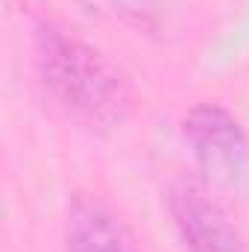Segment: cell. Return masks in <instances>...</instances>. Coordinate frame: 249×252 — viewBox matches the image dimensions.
I'll use <instances>...</instances> for the list:
<instances>
[{"label":"cell","instance_id":"1","mask_svg":"<svg viewBox=\"0 0 249 252\" xmlns=\"http://www.w3.org/2000/svg\"><path fill=\"white\" fill-rule=\"evenodd\" d=\"M35 67L53 103L79 126L112 132L129 118L132 88L124 70L79 35L41 24L35 30Z\"/></svg>","mask_w":249,"mask_h":252},{"label":"cell","instance_id":"2","mask_svg":"<svg viewBox=\"0 0 249 252\" xmlns=\"http://www.w3.org/2000/svg\"><path fill=\"white\" fill-rule=\"evenodd\" d=\"M190 158L196 164L199 179L208 188H235L249 161V141L244 124L223 103H196L182 118Z\"/></svg>","mask_w":249,"mask_h":252},{"label":"cell","instance_id":"3","mask_svg":"<svg viewBox=\"0 0 249 252\" xmlns=\"http://www.w3.org/2000/svg\"><path fill=\"white\" fill-rule=\"evenodd\" d=\"M167 214L187 252H249L229 211L202 179L176 176L164 190Z\"/></svg>","mask_w":249,"mask_h":252},{"label":"cell","instance_id":"4","mask_svg":"<svg viewBox=\"0 0 249 252\" xmlns=\"http://www.w3.org/2000/svg\"><path fill=\"white\" fill-rule=\"evenodd\" d=\"M64 252H138L126 220L97 193L76 190L64 217Z\"/></svg>","mask_w":249,"mask_h":252}]
</instances>
